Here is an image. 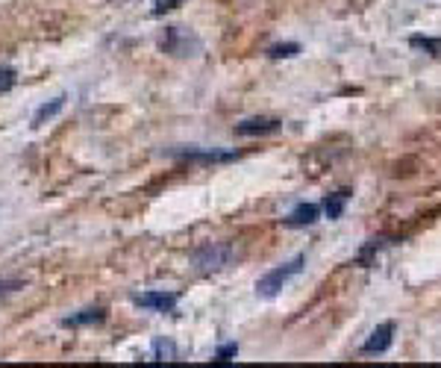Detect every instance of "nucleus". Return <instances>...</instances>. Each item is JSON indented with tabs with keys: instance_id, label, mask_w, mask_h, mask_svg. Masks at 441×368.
Segmentation results:
<instances>
[{
	"instance_id": "423d86ee",
	"label": "nucleus",
	"mask_w": 441,
	"mask_h": 368,
	"mask_svg": "<svg viewBox=\"0 0 441 368\" xmlns=\"http://www.w3.org/2000/svg\"><path fill=\"white\" fill-rule=\"evenodd\" d=\"M318 216H320V209L315 203H300V206H294L289 216L283 218V224L286 227H309V224L318 221Z\"/></svg>"
},
{
	"instance_id": "9b49d317",
	"label": "nucleus",
	"mask_w": 441,
	"mask_h": 368,
	"mask_svg": "<svg viewBox=\"0 0 441 368\" xmlns=\"http://www.w3.org/2000/svg\"><path fill=\"white\" fill-rule=\"evenodd\" d=\"M409 48H415V50H424V53H430V56H441V38L412 35V38H409Z\"/></svg>"
},
{
	"instance_id": "0eeeda50",
	"label": "nucleus",
	"mask_w": 441,
	"mask_h": 368,
	"mask_svg": "<svg viewBox=\"0 0 441 368\" xmlns=\"http://www.w3.org/2000/svg\"><path fill=\"white\" fill-rule=\"evenodd\" d=\"M274 130H279L277 118H247L242 124H235L238 135H265V133H274Z\"/></svg>"
},
{
	"instance_id": "f8f14e48",
	"label": "nucleus",
	"mask_w": 441,
	"mask_h": 368,
	"mask_svg": "<svg viewBox=\"0 0 441 368\" xmlns=\"http://www.w3.org/2000/svg\"><path fill=\"white\" fill-rule=\"evenodd\" d=\"M297 53H300V45H297V42L274 45V48L268 50V56H271V60H291V56H297Z\"/></svg>"
},
{
	"instance_id": "f257e3e1",
	"label": "nucleus",
	"mask_w": 441,
	"mask_h": 368,
	"mask_svg": "<svg viewBox=\"0 0 441 368\" xmlns=\"http://www.w3.org/2000/svg\"><path fill=\"white\" fill-rule=\"evenodd\" d=\"M303 265H306V257H303V254H297L294 260H289V262H283V265L271 268L268 274L256 283V292L262 295V298H274V295H279V289H283L291 277H297L300 271H303Z\"/></svg>"
},
{
	"instance_id": "4468645a",
	"label": "nucleus",
	"mask_w": 441,
	"mask_h": 368,
	"mask_svg": "<svg viewBox=\"0 0 441 368\" xmlns=\"http://www.w3.org/2000/svg\"><path fill=\"white\" fill-rule=\"evenodd\" d=\"M15 71L12 68H0V94H4V91H9L12 86H15Z\"/></svg>"
},
{
	"instance_id": "7ed1b4c3",
	"label": "nucleus",
	"mask_w": 441,
	"mask_h": 368,
	"mask_svg": "<svg viewBox=\"0 0 441 368\" xmlns=\"http://www.w3.org/2000/svg\"><path fill=\"white\" fill-rule=\"evenodd\" d=\"M162 48L174 56H194V50L200 48V42L194 35H189L183 27H168L165 38H162Z\"/></svg>"
},
{
	"instance_id": "39448f33",
	"label": "nucleus",
	"mask_w": 441,
	"mask_h": 368,
	"mask_svg": "<svg viewBox=\"0 0 441 368\" xmlns=\"http://www.w3.org/2000/svg\"><path fill=\"white\" fill-rule=\"evenodd\" d=\"M391 336H394V321L379 324L376 330L371 333V339L362 345V354H386L391 347Z\"/></svg>"
},
{
	"instance_id": "f03ea898",
	"label": "nucleus",
	"mask_w": 441,
	"mask_h": 368,
	"mask_svg": "<svg viewBox=\"0 0 441 368\" xmlns=\"http://www.w3.org/2000/svg\"><path fill=\"white\" fill-rule=\"evenodd\" d=\"M233 260V247L230 245H203V247H197L194 254H191V262L200 268V271H218V268H224L230 265Z\"/></svg>"
},
{
	"instance_id": "2eb2a0df",
	"label": "nucleus",
	"mask_w": 441,
	"mask_h": 368,
	"mask_svg": "<svg viewBox=\"0 0 441 368\" xmlns=\"http://www.w3.org/2000/svg\"><path fill=\"white\" fill-rule=\"evenodd\" d=\"M183 0H153V15H162V12H171L177 9Z\"/></svg>"
},
{
	"instance_id": "ddd939ff",
	"label": "nucleus",
	"mask_w": 441,
	"mask_h": 368,
	"mask_svg": "<svg viewBox=\"0 0 441 368\" xmlns=\"http://www.w3.org/2000/svg\"><path fill=\"white\" fill-rule=\"evenodd\" d=\"M238 354V345L233 342V345H224V347H220V351L215 354V362L218 365H227V362H233V357Z\"/></svg>"
},
{
	"instance_id": "6e6552de",
	"label": "nucleus",
	"mask_w": 441,
	"mask_h": 368,
	"mask_svg": "<svg viewBox=\"0 0 441 368\" xmlns=\"http://www.w3.org/2000/svg\"><path fill=\"white\" fill-rule=\"evenodd\" d=\"M65 101H68L65 94H59V98H53V101H48V104L38 106V109H35V115H33V127H45L48 121H53L56 115L65 109Z\"/></svg>"
},
{
	"instance_id": "20e7f679",
	"label": "nucleus",
	"mask_w": 441,
	"mask_h": 368,
	"mask_svg": "<svg viewBox=\"0 0 441 368\" xmlns=\"http://www.w3.org/2000/svg\"><path fill=\"white\" fill-rule=\"evenodd\" d=\"M135 306L145 309H156V313H171L177 306V295L174 292H145V295H133Z\"/></svg>"
},
{
	"instance_id": "dca6fc26",
	"label": "nucleus",
	"mask_w": 441,
	"mask_h": 368,
	"mask_svg": "<svg viewBox=\"0 0 441 368\" xmlns=\"http://www.w3.org/2000/svg\"><path fill=\"white\" fill-rule=\"evenodd\" d=\"M18 289H24V283H21V280H0V295L18 292Z\"/></svg>"
},
{
	"instance_id": "1a4fd4ad",
	"label": "nucleus",
	"mask_w": 441,
	"mask_h": 368,
	"mask_svg": "<svg viewBox=\"0 0 441 368\" xmlns=\"http://www.w3.org/2000/svg\"><path fill=\"white\" fill-rule=\"evenodd\" d=\"M104 318H106V309L104 306H89V309H83V313L68 316L62 321V327H86V324H97V321H104Z\"/></svg>"
},
{
	"instance_id": "9d476101",
	"label": "nucleus",
	"mask_w": 441,
	"mask_h": 368,
	"mask_svg": "<svg viewBox=\"0 0 441 368\" xmlns=\"http://www.w3.org/2000/svg\"><path fill=\"white\" fill-rule=\"evenodd\" d=\"M347 201H350V191H347V189H342V191H333V195L324 201V212H327V218H330V221H338V218H342V212H345Z\"/></svg>"
},
{
	"instance_id": "f3484780",
	"label": "nucleus",
	"mask_w": 441,
	"mask_h": 368,
	"mask_svg": "<svg viewBox=\"0 0 441 368\" xmlns=\"http://www.w3.org/2000/svg\"><path fill=\"white\" fill-rule=\"evenodd\" d=\"M153 347H156V354H162V357L174 359V345H171V342H162V339H159V342H156Z\"/></svg>"
}]
</instances>
